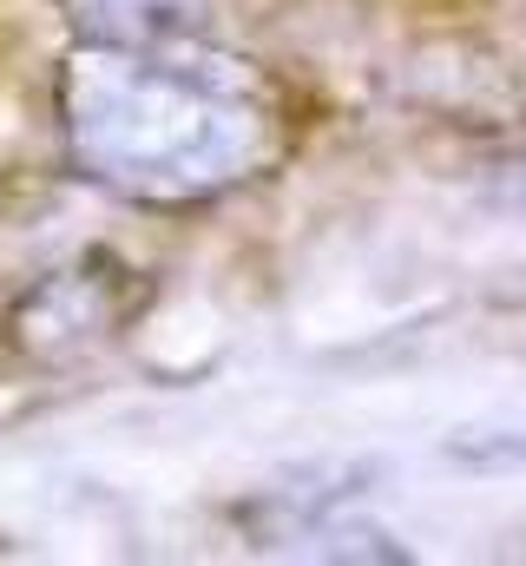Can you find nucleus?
<instances>
[{
	"mask_svg": "<svg viewBox=\"0 0 526 566\" xmlns=\"http://www.w3.org/2000/svg\"><path fill=\"white\" fill-rule=\"evenodd\" d=\"M73 165L132 205H204L283 151V99L251 60L191 33L86 40L60 66Z\"/></svg>",
	"mask_w": 526,
	"mask_h": 566,
	"instance_id": "nucleus-1",
	"label": "nucleus"
},
{
	"mask_svg": "<svg viewBox=\"0 0 526 566\" xmlns=\"http://www.w3.org/2000/svg\"><path fill=\"white\" fill-rule=\"evenodd\" d=\"M204 0H66L86 40H158V33H191Z\"/></svg>",
	"mask_w": 526,
	"mask_h": 566,
	"instance_id": "nucleus-2",
	"label": "nucleus"
}]
</instances>
